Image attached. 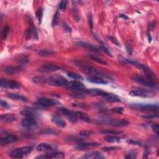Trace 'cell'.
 I'll return each instance as SVG.
<instances>
[{
	"label": "cell",
	"mask_w": 159,
	"mask_h": 159,
	"mask_svg": "<svg viewBox=\"0 0 159 159\" xmlns=\"http://www.w3.org/2000/svg\"><path fill=\"white\" fill-rule=\"evenodd\" d=\"M32 151H33V147H23L20 148H17V149L11 151L9 152V155L12 158H20L27 155L28 154L30 153Z\"/></svg>",
	"instance_id": "cell-1"
},
{
	"label": "cell",
	"mask_w": 159,
	"mask_h": 159,
	"mask_svg": "<svg viewBox=\"0 0 159 159\" xmlns=\"http://www.w3.org/2000/svg\"><path fill=\"white\" fill-rule=\"evenodd\" d=\"M46 83L49 85L54 87H62L65 86L68 83L67 80L62 76L55 75L48 77L46 79Z\"/></svg>",
	"instance_id": "cell-2"
},
{
	"label": "cell",
	"mask_w": 159,
	"mask_h": 159,
	"mask_svg": "<svg viewBox=\"0 0 159 159\" xmlns=\"http://www.w3.org/2000/svg\"><path fill=\"white\" fill-rule=\"evenodd\" d=\"M74 63H75V65L77 66L79 68H80L81 70L83 71L84 73L89 74V75H96L99 74V72L97 71V70L95 69L93 67H92L87 63L79 60H75L74 61Z\"/></svg>",
	"instance_id": "cell-3"
},
{
	"label": "cell",
	"mask_w": 159,
	"mask_h": 159,
	"mask_svg": "<svg viewBox=\"0 0 159 159\" xmlns=\"http://www.w3.org/2000/svg\"><path fill=\"white\" fill-rule=\"evenodd\" d=\"M131 107L142 111H151L155 112L158 110V104H133Z\"/></svg>",
	"instance_id": "cell-4"
},
{
	"label": "cell",
	"mask_w": 159,
	"mask_h": 159,
	"mask_svg": "<svg viewBox=\"0 0 159 159\" xmlns=\"http://www.w3.org/2000/svg\"><path fill=\"white\" fill-rule=\"evenodd\" d=\"M58 113L62 116H65V117H66L70 122L73 123H75L78 121V118L77 117L75 112L69 111L67 108H60L58 110Z\"/></svg>",
	"instance_id": "cell-5"
},
{
	"label": "cell",
	"mask_w": 159,
	"mask_h": 159,
	"mask_svg": "<svg viewBox=\"0 0 159 159\" xmlns=\"http://www.w3.org/2000/svg\"><path fill=\"white\" fill-rule=\"evenodd\" d=\"M133 80L137 83L141 84L142 85H144L147 87H151L154 88L156 87L157 83L156 82L152 81L146 77L139 76V75H135L133 77Z\"/></svg>",
	"instance_id": "cell-6"
},
{
	"label": "cell",
	"mask_w": 159,
	"mask_h": 159,
	"mask_svg": "<svg viewBox=\"0 0 159 159\" xmlns=\"http://www.w3.org/2000/svg\"><path fill=\"white\" fill-rule=\"evenodd\" d=\"M130 95L132 97H151L154 95V93L151 91H148L144 89L135 88L130 92Z\"/></svg>",
	"instance_id": "cell-7"
},
{
	"label": "cell",
	"mask_w": 159,
	"mask_h": 159,
	"mask_svg": "<svg viewBox=\"0 0 159 159\" xmlns=\"http://www.w3.org/2000/svg\"><path fill=\"white\" fill-rule=\"evenodd\" d=\"M65 87L69 90H75V91H83L85 90V87L80 81H71L67 83Z\"/></svg>",
	"instance_id": "cell-8"
},
{
	"label": "cell",
	"mask_w": 159,
	"mask_h": 159,
	"mask_svg": "<svg viewBox=\"0 0 159 159\" xmlns=\"http://www.w3.org/2000/svg\"><path fill=\"white\" fill-rule=\"evenodd\" d=\"M0 86L4 88L17 89L20 87V84L16 81L2 78L1 81H0Z\"/></svg>",
	"instance_id": "cell-9"
},
{
	"label": "cell",
	"mask_w": 159,
	"mask_h": 159,
	"mask_svg": "<svg viewBox=\"0 0 159 159\" xmlns=\"http://www.w3.org/2000/svg\"><path fill=\"white\" fill-rule=\"evenodd\" d=\"M17 140L18 139L16 135L5 132V135L2 137L1 139H0V144L2 145H5L9 143L16 142Z\"/></svg>",
	"instance_id": "cell-10"
},
{
	"label": "cell",
	"mask_w": 159,
	"mask_h": 159,
	"mask_svg": "<svg viewBox=\"0 0 159 159\" xmlns=\"http://www.w3.org/2000/svg\"><path fill=\"white\" fill-rule=\"evenodd\" d=\"M36 103L40 107L44 108L52 107L57 104V102L56 101L47 98H40L37 100Z\"/></svg>",
	"instance_id": "cell-11"
},
{
	"label": "cell",
	"mask_w": 159,
	"mask_h": 159,
	"mask_svg": "<svg viewBox=\"0 0 159 159\" xmlns=\"http://www.w3.org/2000/svg\"><path fill=\"white\" fill-rule=\"evenodd\" d=\"M61 68L60 67L53 64V63H47V64H44L40 67L39 71L42 73H51L60 70Z\"/></svg>",
	"instance_id": "cell-12"
},
{
	"label": "cell",
	"mask_w": 159,
	"mask_h": 159,
	"mask_svg": "<svg viewBox=\"0 0 159 159\" xmlns=\"http://www.w3.org/2000/svg\"><path fill=\"white\" fill-rule=\"evenodd\" d=\"M77 45L79 47L88 49V50H90V51L93 52H100L101 51L99 47L95 46H94L90 43H88V42H87L80 41V42H77Z\"/></svg>",
	"instance_id": "cell-13"
},
{
	"label": "cell",
	"mask_w": 159,
	"mask_h": 159,
	"mask_svg": "<svg viewBox=\"0 0 159 159\" xmlns=\"http://www.w3.org/2000/svg\"><path fill=\"white\" fill-rule=\"evenodd\" d=\"M23 67L21 66H6L3 67V71L8 75H14L18 73L23 70Z\"/></svg>",
	"instance_id": "cell-14"
},
{
	"label": "cell",
	"mask_w": 159,
	"mask_h": 159,
	"mask_svg": "<svg viewBox=\"0 0 159 159\" xmlns=\"http://www.w3.org/2000/svg\"><path fill=\"white\" fill-rule=\"evenodd\" d=\"M110 126H112L113 127H124L126 126L129 124V121L126 120V119H110L107 122Z\"/></svg>",
	"instance_id": "cell-15"
},
{
	"label": "cell",
	"mask_w": 159,
	"mask_h": 159,
	"mask_svg": "<svg viewBox=\"0 0 159 159\" xmlns=\"http://www.w3.org/2000/svg\"><path fill=\"white\" fill-rule=\"evenodd\" d=\"M22 124L24 128H26L28 129H34V128H37V121L35 120V119H33V118H25L22 121Z\"/></svg>",
	"instance_id": "cell-16"
},
{
	"label": "cell",
	"mask_w": 159,
	"mask_h": 159,
	"mask_svg": "<svg viewBox=\"0 0 159 159\" xmlns=\"http://www.w3.org/2000/svg\"><path fill=\"white\" fill-rule=\"evenodd\" d=\"M100 145V144L97 143V142H84V143H81L80 142L77 146L76 149L77 150H85L89 148H92V147H97Z\"/></svg>",
	"instance_id": "cell-17"
},
{
	"label": "cell",
	"mask_w": 159,
	"mask_h": 159,
	"mask_svg": "<svg viewBox=\"0 0 159 159\" xmlns=\"http://www.w3.org/2000/svg\"><path fill=\"white\" fill-rule=\"evenodd\" d=\"M85 93L88 94L92 95V96H96V97H102L103 98L107 94V92H106L101 89H89L85 90Z\"/></svg>",
	"instance_id": "cell-18"
},
{
	"label": "cell",
	"mask_w": 159,
	"mask_h": 159,
	"mask_svg": "<svg viewBox=\"0 0 159 159\" xmlns=\"http://www.w3.org/2000/svg\"><path fill=\"white\" fill-rule=\"evenodd\" d=\"M33 36L35 39H38L37 33L36 28L34 27L33 24H31L27 29L26 32V37L27 39H29Z\"/></svg>",
	"instance_id": "cell-19"
},
{
	"label": "cell",
	"mask_w": 159,
	"mask_h": 159,
	"mask_svg": "<svg viewBox=\"0 0 159 159\" xmlns=\"http://www.w3.org/2000/svg\"><path fill=\"white\" fill-rule=\"evenodd\" d=\"M21 114H22V115L24 116L25 118L33 119H35L37 116V113L36 112V111L31 108H25L21 111Z\"/></svg>",
	"instance_id": "cell-20"
},
{
	"label": "cell",
	"mask_w": 159,
	"mask_h": 159,
	"mask_svg": "<svg viewBox=\"0 0 159 159\" xmlns=\"http://www.w3.org/2000/svg\"><path fill=\"white\" fill-rule=\"evenodd\" d=\"M87 80L91 83H96V84H106L108 83V81L104 80L100 77L96 76V75H91L87 78Z\"/></svg>",
	"instance_id": "cell-21"
},
{
	"label": "cell",
	"mask_w": 159,
	"mask_h": 159,
	"mask_svg": "<svg viewBox=\"0 0 159 159\" xmlns=\"http://www.w3.org/2000/svg\"><path fill=\"white\" fill-rule=\"evenodd\" d=\"M36 149L39 152H51L53 151V147L47 143H40L36 147Z\"/></svg>",
	"instance_id": "cell-22"
},
{
	"label": "cell",
	"mask_w": 159,
	"mask_h": 159,
	"mask_svg": "<svg viewBox=\"0 0 159 159\" xmlns=\"http://www.w3.org/2000/svg\"><path fill=\"white\" fill-rule=\"evenodd\" d=\"M83 158H92V159H100L104 158L105 157L99 152H92L84 155Z\"/></svg>",
	"instance_id": "cell-23"
},
{
	"label": "cell",
	"mask_w": 159,
	"mask_h": 159,
	"mask_svg": "<svg viewBox=\"0 0 159 159\" xmlns=\"http://www.w3.org/2000/svg\"><path fill=\"white\" fill-rule=\"evenodd\" d=\"M64 154L62 152H54V153H50L47 154L46 155L39 156L37 158H64Z\"/></svg>",
	"instance_id": "cell-24"
},
{
	"label": "cell",
	"mask_w": 159,
	"mask_h": 159,
	"mask_svg": "<svg viewBox=\"0 0 159 159\" xmlns=\"http://www.w3.org/2000/svg\"><path fill=\"white\" fill-rule=\"evenodd\" d=\"M17 118L16 116L13 114H5L1 116V121L3 122H11L16 121Z\"/></svg>",
	"instance_id": "cell-25"
},
{
	"label": "cell",
	"mask_w": 159,
	"mask_h": 159,
	"mask_svg": "<svg viewBox=\"0 0 159 159\" xmlns=\"http://www.w3.org/2000/svg\"><path fill=\"white\" fill-rule=\"evenodd\" d=\"M103 98H104L106 101L111 103H117L121 101L120 98L117 96V95L112 93H108L107 94L103 97Z\"/></svg>",
	"instance_id": "cell-26"
},
{
	"label": "cell",
	"mask_w": 159,
	"mask_h": 159,
	"mask_svg": "<svg viewBox=\"0 0 159 159\" xmlns=\"http://www.w3.org/2000/svg\"><path fill=\"white\" fill-rule=\"evenodd\" d=\"M51 120H52V122L53 123H54V124H56L57 126L59 127V128H65V127L66 126L65 122L63 121V119H62L60 118H59V116H53Z\"/></svg>",
	"instance_id": "cell-27"
},
{
	"label": "cell",
	"mask_w": 159,
	"mask_h": 159,
	"mask_svg": "<svg viewBox=\"0 0 159 159\" xmlns=\"http://www.w3.org/2000/svg\"><path fill=\"white\" fill-rule=\"evenodd\" d=\"M7 97H8V98L14 100L21 101H23V102H27L28 101L27 98H26L25 97L22 96V95L18 94H16V93H9L7 95Z\"/></svg>",
	"instance_id": "cell-28"
},
{
	"label": "cell",
	"mask_w": 159,
	"mask_h": 159,
	"mask_svg": "<svg viewBox=\"0 0 159 159\" xmlns=\"http://www.w3.org/2000/svg\"><path fill=\"white\" fill-rule=\"evenodd\" d=\"M55 54V52L51 49H40L37 52V54L41 57H49L53 56Z\"/></svg>",
	"instance_id": "cell-29"
},
{
	"label": "cell",
	"mask_w": 159,
	"mask_h": 159,
	"mask_svg": "<svg viewBox=\"0 0 159 159\" xmlns=\"http://www.w3.org/2000/svg\"><path fill=\"white\" fill-rule=\"evenodd\" d=\"M75 113H76L78 119H80L83 121L87 122H91L90 118L88 117V116L87 114L84 113L81 111H76Z\"/></svg>",
	"instance_id": "cell-30"
},
{
	"label": "cell",
	"mask_w": 159,
	"mask_h": 159,
	"mask_svg": "<svg viewBox=\"0 0 159 159\" xmlns=\"http://www.w3.org/2000/svg\"><path fill=\"white\" fill-rule=\"evenodd\" d=\"M104 140L109 143H114V142H118L121 141L120 137H118L117 136H115L114 135H110L108 136H106L104 137Z\"/></svg>",
	"instance_id": "cell-31"
},
{
	"label": "cell",
	"mask_w": 159,
	"mask_h": 159,
	"mask_svg": "<svg viewBox=\"0 0 159 159\" xmlns=\"http://www.w3.org/2000/svg\"><path fill=\"white\" fill-rule=\"evenodd\" d=\"M99 132L101 134H107V135H117L122 134V131L111 130V129H103L99 131Z\"/></svg>",
	"instance_id": "cell-32"
},
{
	"label": "cell",
	"mask_w": 159,
	"mask_h": 159,
	"mask_svg": "<svg viewBox=\"0 0 159 159\" xmlns=\"http://www.w3.org/2000/svg\"><path fill=\"white\" fill-rule=\"evenodd\" d=\"M39 133L40 134H44V135H56L58 134V132L52 128H45V129H42L39 132Z\"/></svg>",
	"instance_id": "cell-33"
},
{
	"label": "cell",
	"mask_w": 159,
	"mask_h": 159,
	"mask_svg": "<svg viewBox=\"0 0 159 159\" xmlns=\"http://www.w3.org/2000/svg\"><path fill=\"white\" fill-rule=\"evenodd\" d=\"M89 57L94 61L97 62L99 63H100V64H102V65H108V63L106 62L104 60H103L102 59L94 56V55H93V54H89Z\"/></svg>",
	"instance_id": "cell-34"
},
{
	"label": "cell",
	"mask_w": 159,
	"mask_h": 159,
	"mask_svg": "<svg viewBox=\"0 0 159 159\" xmlns=\"http://www.w3.org/2000/svg\"><path fill=\"white\" fill-rule=\"evenodd\" d=\"M65 141L68 142H81L83 141L82 139H80L76 136H68L65 139Z\"/></svg>",
	"instance_id": "cell-35"
},
{
	"label": "cell",
	"mask_w": 159,
	"mask_h": 159,
	"mask_svg": "<svg viewBox=\"0 0 159 159\" xmlns=\"http://www.w3.org/2000/svg\"><path fill=\"white\" fill-rule=\"evenodd\" d=\"M97 40L99 41V42L100 43V49H101V50L104 51V52L107 53V54L108 56L112 57V54L111 53V52L110 51V50L108 49V47L107 46H106V45L103 43V42L102 41L98 39H97Z\"/></svg>",
	"instance_id": "cell-36"
},
{
	"label": "cell",
	"mask_w": 159,
	"mask_h": 159,
	"mask_svg": "<svg viewBox=\"0 0 159 159\" xmlns=\"http://www.w3.org/2000/svg\"><path fill=\"white\" fill-rule=\"evenodd\" d=\"M67 75L70 78H72L75 79V80H83V78L80 75H79V74L76 73L68 72L67 73Z\"/></svg>",
	"instance_id": "cell-37"
},
{
	"label": "cell",
	"mask_w": 159,
	"mask_h": 159,
	"mask_svg": "<svg viewBox=\"0 0 159 159\" xmlns=\"http://www.w3.org/2000/svg\"><path fill=\"white\" fill-rule=\"evenodd\" d=\"M36 16L37 17L39 23L41 24L42 17H43V9L42 8H39L36 11Z\"/></svg>",
	"instance_id": "cell-38"
},
{
	"label": "cell",
	"mask_w": 159,
	"mask_h": 159,
	"mask_svg": "<svg viewBox=\"0 0 159 159\" xmlns=\"http://www.w3.org/2000/svg\"><path fill=\"white\" fill-rule=\"evenodd\" d=\"M137 152L136 150H131L125 156L126 158H135L137 157Z\"/></svg>",
	"instance_id": "cell-39"
},
{
	"label": "cell",
	"mask_w": 159,
	"mask_h": 159,
	"mask_svg": "<svg viewBox=\"0 0 159 159\" xmlns=\"http://www.w3.org/2000/svg\"><path fill=\"white\" fill-rule=\"evenodd\" d=\"M93 134H94V132L91 131V130L83 131H81L80 132V135H81L82 137H84L91 136V135H92Z\"/></svg>",
	"instance_id": "cell-40"
},
{
	"label": "cell",
	"mask_w": 159,
	"mask_h": 159,
	"mask_svg": "<svg viewBox=\"0 0 159 159\" xmlns=\"http://www.w3.org/2000/svg\"><path fill=\"white\" fill-rule=\"evenodd\" d=\"M142 117L143 118L147 119H152L158 118V115L157 114H147L142 116Z\"/></svg>",
	"instance_id": "cell-41"
},
{
	"label": "cell",
	"mask_w": 159,
	"mask_h": 159,
	"mask_svg": "<svg viewBox=\"0 0 159 159\" xmlns=\"http://www.w3.org/2000/svg\"><path fill=\"white\" fill-rule=\"evenodd\" d=\"M9 27L8 25H6L4 27L3 30H2V36L3 39H5L8 36V34L9 33Z\"/></svg>",
	"instance_id": "cell-42"
},
{
	"label": "cell",
	"mask_w": 159,
	"mask_h": 159,
	"mask_svg": "<svg viewBox=\"0 0 159 159\" xmlns=\"http://www.w3.org/2000/svg\"><path fill=\"white\" fill-rule=\"evenodd\" d=\"M58 21H59V11H57L56 13L54 15V17H53V19H52V26H56L58 23Z\"/></svg>",
	"instance_id": "cell-43"
},
{
	"label": "cell",
	"mask_w": 159,
	"mask_h": 159,
	"mask_svg": "<svg viewBox=\"0 0 159 159\" xmlns=\"http://www.w3.org/2000/svg\"><path fill=\"white\" fill-rule=\"evenodd\" d=\"M33 81L36 83H42L46 81V79L42 78L41 77H35L33 79Z\"/></svg>",
	"instance_id": "cell-44"
},
{
	"label": "cell",
	"mask_w": 159,
	"mask_h": 159,
	"mask_svg": "<svg viewBox=\"0 0 159 159\" xmlns=\"http://www.w3.org/2000/svg\"><path fill=\"white\" fill-rule=\"evenodd\" d=\"M111 111L114 113H118V114H122L124 111V109L122 107H116L112 108Z\"/></svg>",
	"instance_id": "cell-45"
},
{
	"label": "cell",
	"mask_w": 159,
	"mask_h": 159,
	"mask_svg": "<svg viewBox=\"0 0 159 159\" xmlns=\"http://www.w3.org/2000/svg\"><path fill=\"white\" fill-rule=\"evenodd\" d=\"M67 5V1H62V2H60V3L59 5V9L60 11H63L66 8Z\"/></svg>",
	"instance_id": "cell-46"
},
{
	"label": "cell",
	"mask_w": 159,
	"mask_h": 159,
	"mask_svg": "<svg viewBox=\"0 0 159 159\" xmlns=\"http://www.w3.org/2000/svg\"><path fill=\"white\" fill-rule=\"evenodd\" d=\"M152 129L153 131L157 135H158V134H159V126H158V124H152Z\"/></svg>",
	"instance_id": "cell-47"
},
{
	"label": "cell",
	"mask_w": 159,
	"mask_h": 159,
	"mask_svg": "<svg viewBox=\"0 0 159 159\" xmlns=\"http://www.w3.org/2000/svg\"><path fill=\"white\" fill-rule=\"evenodd\" d=\"M108 38H109V39L110 40V41H111L114 45H116L117 46H120L119 42H118V40L117 39H116L114 37H113V36H109Z\"/></svg>",
	"instance_id": "cell-48"
},
{
	"label": "cell",
	"mask_w": 159,
	"mask_h": 159,
	"mask_svg": "<svg viewBox=\"0 0 159 159\" xmlns=\"http://www.w3.org/2000/svg\"><path fill=\"white\" fill-rule=\"evenodd\" d=\"M63 29H64V30L66 32H67V33H71V32H72L71 27L65 23H63Z\"/></svg>",
	"instance_id": "cell-49"
},
{
	"label": "cell",
	"mask_w": 159,
	"mask_h": 159,
	"mask_svg": "<svg viewBox=\"0 0 159 159\" xmlns=\"http://www.w3.org/2000/svg\"><path fill=\"white\" fill-rule=\"evenodd\" d=\"M128 142L129 144H132V145H142V143L141 142H139V141H134V140H132V139H130V140H128Z\"/></svg>",
	"instance_id": "cell-50"
},
{
	"label": "cell",
	"mask_w": 159,
	"mask_h": 159,
	"mask_svg": "<svg viewBox=\"0 0 159 159\" xmlns=\"http://www.w3.org/2000/svg\"><path fill=\"white\" fill-rule=\"evenodd\" d=\"M116 149V147H105L102 148V150L104 151H111L115 150Z\"/></svg>",
	"instance_id": "cell-51"
},
{
	"label": "cell",
	"mask_w": 159,
	"mask_h": 159,
	"mask_svg": "<svg viewBox=\"0 0 159 159\" xmlns=\"http://www.w3.org/2000/svg\"><path fill=\"white\" fill-rule=\"evenodd\" d=\"M1 107L4 108H8L9 107L8 103H6L5 101H3V100H1Z\"/></svg>",
	"instance_id": "cell-52"
},
{
	"label": "cell",
	"mask_w": 159,
	"mask_h": 159,
	"mask_svg": "<svg viewBox=\"0 0 159 159\" xmlns=\"http://www.w3.org/2000/svg\"><path fill=\"white\" fill-rule=\"evenodd\" d=\"M89 24H90V27L91 28V29H93V19H92V17L90 16L89 17Z\"/></svg>",
	"instance_id": "cell-53"
},
{
	"label": "cell",
	"mask_w": 159,
	"mask_h": 159,
	"mask_svg": "<svg viewBox=\"0 0 159 159\" xmlns=\"http://www.w3.org/2000/svg\"><path fill=\"white\" fill-rule=\"evenodd\" d=\"M126 49H127V51H128V52L129 53V54H131V53H132V49H131V48L129 47V46H126Z\"/></svg>",
	"instance_id": "cell-54"
},
{
	"label": "cell",
	"mask_w": 159,
	"mask_h": 159,
	"mask_svg": "<svg viewBox=\"0 0 159 159\" xmlns=\"http://www.w3.org/2000/svg\"><path fill=\"white\" fill-rule=\"evenodd\" d=\"M119 17H121V18H123V19H129V17H128V16H126L124 15V14H120V15H119Z\"/></svg>",
	"instance_id": "cell-55"
}]
</instances>
